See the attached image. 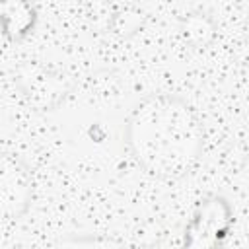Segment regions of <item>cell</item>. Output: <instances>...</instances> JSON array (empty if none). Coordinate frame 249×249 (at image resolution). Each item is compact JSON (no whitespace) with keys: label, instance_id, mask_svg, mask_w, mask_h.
<instances>
[{"label":"cell","instance_id":"3957f363","mask_svg":"<svg viewBox=\"0 0 249 249\" xmlns=\"http://www.w3.org/2000/svg\"><path fill=\"white\" fill-rule=\"evenodd\" d=\"M233 208L220 193L204 195L183 228L181 249H224L231 237Z\"/></svg>","mask_w":249,"mask_h":249},{"label":"cell","instance_id":"6da1fadb","mask_svg":"<svg viewBox=\"0 0 249 249\" xmlns=\"http://www.w3.org/2000/svg\"><path fill=\"white\" fill-rule=\"evenodd\" d=\"M124 142L142 171L163 181H179L198 165L204 130L185 97L158 91L132 105L124 124Z\"/></svg>","mask_w":249,"mask_h":249},{"label":"cell","instance_id":"8992f818","mask_svg":"<svg viewBox=\"0 0 249 249\" xmlns=\"http://www.w3.org/2000/svg\"><path fill=\"white\" fill-rule=\"evenodd\" d=\"M216 31H218L216 19L202 10H195L183 16L179 21V35L183 43L191 49H206L214 41Z\"/></svg>","mask_w":249,"mask_h":249},{"label":"cell","instance_id":"5b68a950","mask_svg":"<svg viewBox=\"0 0 249 249\" xmlns=\"http://www.w3.org/2000/svg\"><path fill=\"white\" fill-rule=\"evenodd\" d=\"M0 21L6 39L14 43L23 41L37 25V8L35 4L23 0L0 2Z\"/></svg>","mask_w":249,"mask_h":249},{"label":"cell","instance_id":"52a82bcc","mask_svg":"<svg viewBox=\"0 0 249 249\" xmlns=\"http://www.w3.org/2000/svg\"><path fill=\"white\" fill-rule=\"evenodd\" d=\"M56 249H126V243L101 233H76L66 235L56 243Z\"/></svg>","mask_w":249,"mask_h":249},{"label":"cell","instance_id":"277c9868","mask_svg":"<svg viewBox=\"0 0 249 249\" xmlns=\"http://www.w3.org/2000/svg\"><path fill=\"white\" fill-rule=\"evenodd\" d=\"M33 200L31 167L16 154L0 158V210L4 220H19L25 216Z\"/></svg>","mask_w":249,"mask_h":249},{"label":"cell","instance_id":"7a4b0ae2","mask_svg":"<svg viewBox=\"0 0 249 249\" xmlns=\"http://www.w3.org/2000/svg\"><path fill=\"white\" fill-rule=\"evenodd\" d=\"M14 84L25 105L37 113L56 111L76 88L70 74L39 60L19 62L14 70Z\"/></svg>","mask_w":249,"mask_h":249}]
</instances>
